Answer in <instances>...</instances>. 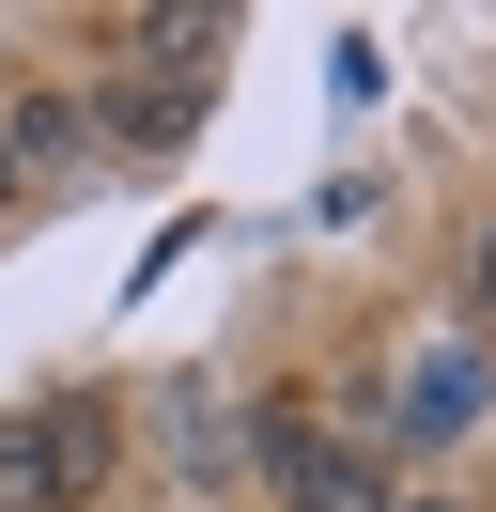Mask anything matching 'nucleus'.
Masks as SVG:
<instances>
[{"instance_id":"6","label":"nucleus","mask_w":496,"mask_h":512,"mask_svg":"<svg viewBox=\"0 0 496 512\" xmlns=\"http://www.w3.org/2000/svg\"><path fill=\"white\" fill-rule=\"evenodd\" d=\"M16 187H31V171H16V125H0V202H16Z\"/></svg>"},{"instance_id":"2","label":"nucleus","mask_w":496,"mask_h":512,"mask_svg":"<svg viewBox=\"0 0 496 512\" xmlns=\"http://www.w3.org/2000/svg\"><path fill=\"white\" fill-rule=\"evenodd\" d=\"M264 497H279V512H388V466H372L341 419L279 404V419H264Z\"/></svg>"},{"instance_id":"5","label":"nucleus","mask_w":496,"mask_h":512,"mask_svg":"<svg viewBox=\"0 0 496 512\" xmlns=\"http://www.w3.org/2000/svg\"><path fill=\"white\" fill-rule=\"evenodd\" d=\"M124 47H140L155 78H202L217 47H233V16H202V0H186V16H124Z\"/></svg>"},{"instance_id":"7","label":"nucleus","mask_w":496,"mask_h":512,"mask_svg":"<svg viewBox=\"0 0 496 512\" xmlns=\"http://www.w3.org/2000/svg\"><path fill=\"white\" fill-rule=\"evenodd\" d=\"M481 311H496V233H481Z\"/></svg>"},{"instance_id":"1","label":"nucleus","mask_w":496,"mask_h":512,"mask_svg":"<svg viewBox=\"0 0 496 512\" xmlns=\"http://www.w3.org/2000/svg\"><path fill=\"white\" fill-rule=\"evenodd\" d=\"M109 466H124L109 404H31V419H0V512H78V497H109Z\"/></svg>"},{"instance_id":"3","label":"nucleus","mask_w":496,"mask_h":512,"mask_svg":"<svg viewBox=\"0 0 496 512\" xmlns=\"http://www.w3.org/2000/svg\"><path fill=\"white\" fill-rule=\"evenodd\" d=\"M0 125H16V171H31V187H78V171H93V109H62V94H0Z\"/></svg>"},{"instance_id":"4","label":"nucleus","mask_w":496,"mask_h":512,"mask_svg":"<svg viewBox=\"0 0 496 512\" xmlns=\"http://www.w3.org/2000/svg\"><path fill=\"white\" fill-rule=\"evenodd\" d=\"M186 125H202V78H140V94L109 78V109H93V140H124V156H171Z\"/></svg>"},{"instance_id":"8","label":"nucleus","mask_w":496,"mask_h":512,"mask_svg":"<svg viewBox=\"0 0 496 512\" xmlns=\"http://www.w3.org/2000/svg\"><path fill=\"white\" fill-rule=\"evenodd\" d=\"M388 512H450V497H388Z\"/></svg>"}]
</instances>
